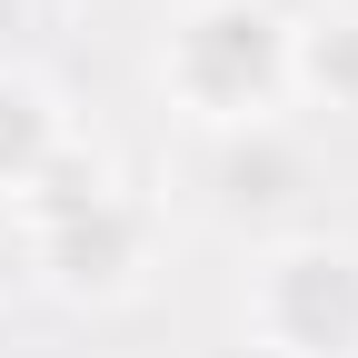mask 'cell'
<instances>
[{
    "label": "cell",
    "instance_id": "obj_1",
    "mask_svg": "<svg viewBox=\"0 0 358 358\" xmlns=\"http://www.w3.org/2000/svg\"><path fill=\"white\" fill-rule=\"evenodd\" d=\"M10 219H20V249H30V279L60 308H90V319H100V308L150 299V279H159L150 199H129L100 169V150H80V140L50 159V179H40Z\"/></svg>",
    "mask_w": 358,
    "mask_h": 358
},
{
    "label": "cell",
    "instance_id": "obj_2",
    "mask_svg": "<svg viewBox=\"0 0 358 358\" xmlns=\"http://www.w3.org/2000/svg\"><path fill=\"white\" fill-rule=\"evenodd\" d=\"M150 90L199 140L289 120V10L268 0H179L150 40Z\"/></svg>",
    "mask_w": 358,
    "mask_h": 358
},
{
    "label": "cell",
    "instance_id": "obj_3",
    "mask_svg": "<svg viewBox=\"0 0 358 358\" xmlns=\"http://www.w3.org/2000/svg\"><path fill=\"white\" fill-rule=\"evenodd\" d=\"M239 338L259 358H358V239H268L239 279Z\"/></svg>",
    "mask_w": 358,
    "mask_h": 358
},
{
    "label": "cell",
    "instance_id": "obj_4",
    "mask_svg": "<svg viewBox=\"0 0 358 358\" xmlns=\"http://www.w3.org/2000/svg\"><path fill=\"white\" fill-rule=\"evenodd\" d=\"M70 140H80V129L60 110V90L40 70H20V60H0V209H20Z\"/></svg>",
    "mask_w": 358,
    "mask_h": 358
},
{
    "label": "cell",
    "instance_id": "obj_5",
    "mask_svg": "<svg viewBox=\"0 0 358 358\" xmlns=\"http://www.w3.org/2000/svg\"><path fill=\"white\" fill-rule=\"evenodd\" d=\"M209 179H219V209L229 219H268L308 189V150L289 129H239V140H209Z\"/></svg>",
    "mask_w": 358,
    "mask_h": 358
},
{
    "label": "cell",
    "instance_id": "obj_6",
    "mask_svg": "<svg viewBox=\"0 0 358 358\" xmlns=\"http://www.w3.org/2000/svg\"><path fill=\"white\" fill-rule=\"evenodd\" d=\"M289 100H308V110H358V10H308V20H289Z\"/></svg>",
    "mask_w": 358,
    "mask_h": 358
}]
</instances>
